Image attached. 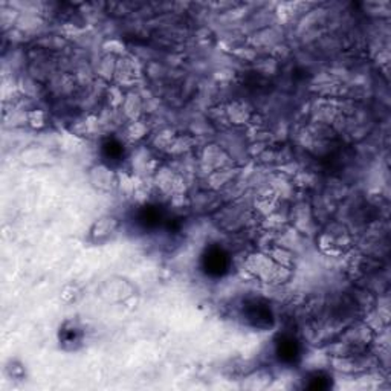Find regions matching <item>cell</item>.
Listing matches in <instances>:
<instances>
[{"instance_id":"obj_5","label":"cell","mask_w":391,"mask_h":391,"mask_svg":"<svg viewBox=\"0 0 391 391\" xmlns=\"http://www.w3.org/2000/svg\"><path fill=\"white\" fill-rule=\"evenodd\" d=\"M164 211L161 210V206L157 205H145L141 208L136 213L135 222L138 227H141L145 231H152L159 228L164 222Z\"/></svg>"},{"instance_id":"obj_6","label":"cell","mask_w":391,"mask_h":391,"mask_svg":"<svg viewBox=\"0 0 391 391\" xmlns=\"http://www.w3.org/2000/svg\"><path fill=\"white\" fill-rule=\"evenodd\" d=\"M58 338H60V343H62L63 347L75 348V347L81 344L83 330L78 326H75L73 322H66L64 326L60 329Z\"/></svg>"},{"instance_id":"obj_2","label":"cell","mask_w":391,"mask_h":391,"mask_svg":"<svg viewBox=\"0 0 391 391\" xmlns=\"http://www.w3.org/2000/svg\"><path fill=\"white\" fill-rule=\"evenodd\" d=\"M231 255L220 245H210L201 255V269L208 278L219 280L231 271Z\"/></svg>"},{"instance_id":"obj_3","label":"cell","mask_w":391,"mask_h":391,"mask_svg":"<svg viewBox=\"0 0 391 391\" xmlns=\"http://www.w3.org/2000/svg\"><path fill=\"white\" fill-rule=\"evenodd\" d=\"M273 352H276L277 360L285 365H295L301 360L303 348L299 341L289 334H281L277 336L276 344H273Z\"/></svg>"},{"instance_id":"obj_4","label":"cell","mask_w":391,"mask_h":391,"mask_svg":"<svg viewBox=\"0 0 391 391\" xmlns=\"http://www.w3.org/2000/svg\"><path fill=\"white\" fill-rule=\"evenodd\" d=\"M99 155L106 165L109 167H120V165L126 161V148L120 139L113 136L106 138L101 143V148H99Z\"/></svg>"},{"instance_id":"obj_7","label":"cell","mask_w":391,"mask_h":391,"mask_svg":"<svg viewBox=\"0 0 391 391\" xmlns=\"http://www.w3.org/2000/svg\"><path fill=\"white\" fill-rule=\"evenodd\" d=\"M334 385V379L326 371H312L304 378V387L309 390H329Z\"/></svg>"},{"instance_id":"obj_1","label":"cell","mask_w":391,"mask_h":391,"mask_svg":"<svg viewBox=\"0 0 391 391\" xmlns=\"http://www.w3.org/2000/svg\"><path fill=\"white\" fill-rule=\"evenodd\" d=\"M240 317L243 321L257 330H269L276 317H273V311L271 304L263 298H248L240 307Z\"/></svg>"}]
</instances>
